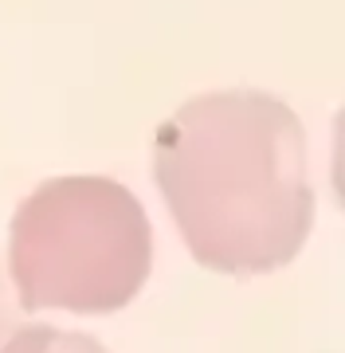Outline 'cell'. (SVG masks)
I'll use <instances>...</instances> for the list:
<instances>
[{"mask_svg": "<svg viewBox=\"0 0 345 353\" xmlns=\"http://www.w3.org/2000/svg\"><path fill=\"white\" fill-rule=\"evenodd\" d=\"M154 176L185 248L208 271L267 275L314 228L306 134L267 90H208L180 102L154 141Z\"/></svg>", "mask_w": 345, "mask_h": 353, "instance_id": "cell-1", "label": "cell"}, {"mask_svg": "<svg viewBox=\"0 0 345 353\" xmlns=\"http://www.w3.org/2000/svg\"><path fill=\"white\" fill-rule=\"evenodd\" d=\"M154 228L110 176H55L16 204L8 279L24 310L114 314L145 287Z\"/></svg>", "mask_w": 345, "mask_h": 353, "instance_id": "cell-2", "label": "cell"}, {"mask_svg": "<svg viewBox=\"0 0 345 353\" xmlns=\"http://www.w3.org/2000/svg\"><path fill=\"white\" fill-rule=\"evenodd\" d=\"M4 353H110L98 338L59 326H20Z\"/></svg>", "mask_w": 345, "mask_h": 353, "instance_id": "cell-3", "label": "cell"}, {"mask_svg": "<svg viewBox=\"0 0 345 353\" xmlns=\"http://www.w3.org/2000/svg\"><path fill=\"white\" fill-rule=\"evenodd\" d=\"M330 176H333V192H337V204L345 212V106L333 118V153H330Z\"/></svg>", "mask_w": 345, "mask_h": 353, "instance_id": "cell-4", "label": "cell"}, {"mask_svg": "<svg viewBox=\"0 0 345 353\" xmlns=\"http://www.w3.org/2000/svg\"><path fill=\"white\" fill-rule=\"evenodd\" d=\"M20 306H16L12 290H8V279H4V271H0V353H4V345L16 338V330H20V314H16Z\"/></svg>", "mask_w": 345, "mask_h": 353, "instance_id": "cell-5", "label": "cell"}]
</instances>
